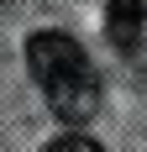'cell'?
<instances>
[{"label": "cell", "mask_w": 147, "mask_h": 152, "mask_svg": "<svg viewBox=\"0 0 147 152\" xmlns=\"http://www.w3.org/2000/svg\"><path fill=\"white\" fill-rule=\"evenodd\" d=\"M26 68H32V79L42 84V94H47V105H53L58 121L84 126L89 115L100 110V79H95L84 47L74 42L68 31H32Z\"/></svg>", "instance_id": "obj_1"}, {"label": "cell", "mask_w": 147, "mask_h": 152, "mask_svg": "<svg viewBox=\"0 0 147 152\" xmlns=\"http://www.w3.org/2000/svg\"><path fill=\"white\" fill-rule=\"evenodd\" d=\"M0 5H5V0H0Z\"/></svg>", "instance_id": "obj_4"}, {"label": "cell", "mask_w": 147, "mask_h": 152, "mask_svg": "<svg viewBox=\"0 0 147 152\" xmlns=\"http://www.w3.org/2000/svg\"><path fill=\"white\" fill-rule=\"evenodd\" d=\"M142 26H147V0H110L105 5V37L121 53H132L142 42Z\"/></svg>", "instance_id": "obj_2"}, {"label": "cell", "mask_w": 147, "mask_h": 152, "mask_svg": "<svg viewBox=\"0 0 147 152\" xmlns=\"http://www.w3.org/2000/svg\"><path fill=\"white\" fill-rule=\"evenodd\" d=\"M42 152H105V147L95 137H84V131H63V137H53Z\"/></svg>", "instance_id": "obj_3"}]
</instances>
